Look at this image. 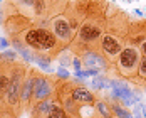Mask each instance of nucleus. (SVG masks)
<instances>
[{
	"label": "nucleus",
	"instance_id": "6ab92c4d",
	"mask_svg": "<svg viewBox=\"0 0 146 118\" xmlns=\"http://www.w3.org/2000/svg\"><path fill=\"white\" fill-rule=\"evenodd\" d=\"M34 2H35V0H10L9 5H12L15 9H19V7H22V9H30V7L34 5Z\"/></svg>",
	"mask_w": 146,
	"mask_h": 118
},
{
	"label": "nucleus",
	"instance_id": "c85d7f7f",
	"mask_svg": "<svg viewBox=\"0 0 146 118\" xmlns=\"http://www.w3.org/2000/svg\"><path fill=\"white\" fill-rule=\"evenodd\" d=\"M0 27H2V10H0Z\"/></svg>",
	"mask_w": 146,
	"mask_h": 118
},
{
	"label": "nucleus",
	"instance_id": "423d86ee",
	"mask_svg": "<svg viewBox=\"0 0 146 118\" xmlns=\"http://www.w3.org/2000/svg\"><path fill=\"white\" fill-rule=\"evenodd\" d=\"M102 37V29L99 25H96L94 22L91 20H86L79 30L76 34V41H74V46H89L92 42H96L98 39Z\"/></svg>",
	"mask_w": 146,
	"mask_h": 118
},
{
	"label": "nucleus",
	"instance_id": "1a4fd4ad",
	"mask_svg": "<svg viewBox=\"0 0 146 118\" xmlns=\"http://www.w3.org/2000/svg\"><path fill=\"white\" fill-rule=\"evenodd\" d=\"M34 69H27L25 78L22 81V89H20V108H30L32 106V98H34Z\"/></svg>",
	"mask_w": 146,
	"mask_h": 118
},
{
	"label": "nucleus",
	"instance_id": "2eb2a0df",
	"mask_svg": "<svg viewBox=\"0 0 146 118\" xmlns=\"http://www.w3.org/2000/svg\"><path fill=\"white\" fill-rule=\"evenodd\" d=\"M94 110L99 113V117H101V118H114V117H113V111H111V105L106 103L104 100L96 101V105H94Z\"/></svg>",
	"mask_w": 146,
	"mask_h": 118
},
{
	"label": "nucleus",
	"instance_id": "4be33fe9",
	"mask_svg": "<svg viewBox=\"0 0 146 118\" xmlns=\"http://www.w3.org/2000/svg\"><path fill=\"white\" fill-rule=\"evenodd\" d=\"M56 76H57L59 79H69V78H71V73L67 71V68H62V66H60L57 71H56Z\"/></svg>",
	"mask_w": 146,
	"mask_h": 118
},
{
	"label": "nucleus",
	"instance_id": "9d476101",
	"mask_svg": "<svg viewBox=\"0 0 146 118\" xmlns=\"http://www.w3.org/2000/svg\"><path fill=\"white\" fill-rule=\"evenodd\" d=\"M81 59H82V66L86 68H98V69H108L109 68V61L106 59V56L99 52V51H92V49H86L82 54H81Z\"/></svg>",
	"mask_w": 146,
	"mask_h": 118
},
{
	"label": "nucleus",
	"instance_id": "0eeeda50",
	"mask_svg": "<svg viewBox=\"0 0 146 118\" xmlns=\"http://www.w3.org/2000/svg\"><path fill=\"white\" fill-rule=\"evenodd\" d=\"M99 49H101L102 54L106 56L108 61H114L119 56V52L123 51V42H121V39L117 36L106 32V34H102V37H101Z\"/></svg>",
	"mask_w": 146,
	"mask_h": 118
},
{
	"label": "nucleus",
	"instance_id": "7c9ffc66",
	"mask_svg": "<svg viewBox=\"0 0 146 118\" xmlns=\"http://www.w3.org/2000/svg\"><path fill=\"white\" fill-rule=\"evenodd\" d=\"M67 118H74V117H69V115H67Z\"/></svg>",
	"mask_w": 146,
	"mask_h": 118
},
{
	"label": "nucleus",
	"instance_id": "dca6fc26",
	"mask_svg": "<svg viewBox=\"0 0 146 118\" xmlns=\"http://www.w3.org/2000/svg\"><path fill=\"white\" fill-rule=\"evenodd\" d=\"M91 88L92 89H104V88H111V79H108L106 76H96L91 79Z\"/></svg>",
	"mask_w": 146,
	"mask_h": 118
},
{
	"label": "nucleus",
	"instance_id": "473e14b6",
	"mask_svg": "<svg viewBox=\"0 0 146 118\" xmlns=\"http://www.w3.org/2000/svg\"><path fill=\"white\" fill-rule=\"evenodd\" d=\"M64 118H67V115H66V117H64Z\"/></svg>",
	"mask_w": 146,
	"mask_h": 118
},
{
	"label": "nucleus",
	"instance_id": "7ed1b4c3",
	"mask_svg": "<svg viewBox=\"0 0 146 118\" xmlns=\"http://www.w3.org/2000/svg\"><path fill=\"white\" fill-rule=\"evenodd\" d=\"M57 84L59 81L56 74L52 76V74L35 73L34 74V98H32V105L54 96L56 89H57Z\"/></svg>",
	"mask_w": 146,
	"mask_h": 118
},
{
	"label": "nucleus",
	"instance_id": "39448f33",
	"mask_svg": "<svg viewBox=\"0 0 146 118\" xmlns=\"http://www.w3.org/2000/svg\"><path fill=\"white\" fill-rule=\"evenodd\" d=\"M139 51L134 47V46H128V47H123V51L119 52L117 56V71L123 74V76H134V73H138V66H139Z\"/></svg>",
	"mask_w": 146,
	"mask_h": 118
},
{
	"label": "nucleus",
	"instance_id": "f257e3e1",
	"mask_svg": "<svg viewBox=\"0 0 146 118\" xmlns=\"http://www.w3.org/2000/svg\"><path fill=\"white\" fill-rule=\"evenodd\" d=\"M12 39L22 41L34 52L45 54L49 58L57 56V54H60V51H62V46L57 42L56 36L49 29L39 27V25H30V27L22 30L17 37H12Z\"/></svg>",
	"mask_w": 146,
	"mask_h": 118
},
{
	"label": "nucleus",
	"instance_id": "393cba45",
	"mask_svg": "<svg viewBox=\"0 0 146 118\" xmlns=\"http://www.w3.org/2000/svg\"><path fill=\"white\" fill-rule=\"evenodd\" d=\"M72 66L76 71H82V59H81V56H74L72 58Z\"/></svg>",
	"mask_w": 146,
	"mask_h": 118
},
{
	"label": "nucleus",
	"instance_id": "4468645a",
	"mask_svg": "<svg viewBox=\"0 0 146 118\" xmlns=\"http://www.w3.org/2000/svg\"><path fill=\"white\" fill-rule=\"evenodd\" d=\"M111 111H113L114 118H134L131 111L121 103H111Z\"/></svg>",
	"mask_w": 146,
	"mask_h": 118
},
{
	"label": "nucleus",
	"instance_id": "20e7f679",
	"mask_svg": "<svg viewBox=\"0 0 146 118\" xmlns=\"http://www.w3.org/2000/svg\"><path fill=\"white\" fill-rule=\"evenodd\" d=\"M49 30L56 36V39H57L59 44L62 46V49H64L66 46L71 44L72 39H74V36H76L74 27H72V24H71V19L64 14H59V15H56V17L50 19Z\"/></svg>",
	"mask_w": 146,
	"mask_h": 118
},
{
	"label": "nucleus",
	"instance_id": "412c9836",
	"mask_svg": "<svg viewBox=\"0 0 146 118\" xmlns=\"http://www.w3.org/2000/svg\"><path fill=\"white\" fill-rule=\"evenodd\" d=\"M99 74H101V69H98V68H86L82 71V76L84 78H96Z\"/></svg>",
	"mask_w": 146,
	"mask_h": 118
},
{
	"label": "nucleus",
	"instance_id": "bb28decb",
	"mask_svg": "<svg viewBox=\"0 0 146 118\" xmlns=\"http://www.w3.org/2000/svg\"><path fill=\"white\" fill-rule=\"evenodd\" d=\"M139 51H141V54H143V56H146V39L139 44Z\"/></svg>",
	"mask_w": 146,
	"mask_h": 118
},
{
	"label": "nucleus",
	"instance_id": "ddd939ff",
	"mask_svg": "<svg viewBox=\"0 0 146 118\" xmlns=\"http://www.w3.org/2000/svg\"><path fill=\"white\" fill-rule=\"evenodd\" d=\"M32 62H35L40 69H44L45 73H54V69H50V62H52V58L45 56V54H39V52H34V59Z\"/></svg>",
	"mask_w": 146,
	"mask_h": 118
},
{
	"label": "nucleus",
	"instance_id": "9b49d317",
	"mask_svg": "<svg viewBox=\"0 0 146 118\" xmlns=\"http://www.w3.org/2000/svg\"><path fill=\"white\" fill-rule=\"evenodd\" d=\"M71 96L76 103L81 106H94L96 105V96L94 93H91L88 88L84 86H77V84H71Z\"/></svg>",
	"mask_w": 146,
	"mask_h": 118
},
{
	"label": "nucleus",
	"instance_id": "2f4dec72",
	"mask_svg": "<svg viewBox=\"0 0 146 118\" xmlns=\"http://www.w3.org/2000/svg\"><path fill=\"white\" fill-rule=\"evenodd\" d=\"M89 118H96V117H89Z\"/></svg>",
	"mask_w": 146,
	"mask_h": 118
},
{
	"label": "nucleus",
	"instance_id": "a211bd4d",
	"mask_svg": "<svg viewBox=\"0 0 146 118\" xmlns=\"http://www.w3.org/2000/svg\"><path fill=\"white\" fill-rule=\"evenodd\" d=\"M64 117H66L64 108L60 106V103H59V101H56V103H54V106H52V110H50V113H49L45 118H64Z\"/></svg>",
	"mask_w": 146,
	"mask_h": 118
},
{
	"label": "nucleus",
	"instance_id": "aec40b11",
	"mask_svg": "<svg viewBox=\"0 0 146 118\" xmlns=\"http://www.w3.org/2000/svg\"><path fill=\"white\" fill-rule=\"evenodd\" d=\"M138 76H139L141 79H146V56H143L141 61H139V66H138Z\"/></svg>",
	"mask_w": 146,
	"mask_h": 118
},
{
	"label": "nucleus",
	"instance_id": "cd10ccee",
	"mask_svg": "<svg viewBox=\"0 0 146 118\" xmlns=\"http://www.w3.org/2000/svg\"><path fill=\"white\" fill-rule=\"evenodd\" d=\"M143 115H145V118H146V105H143Z\"/></svg>",
	"mask_w": 146,
	"mask_h": 118
},
{
	"label": "nucleus",
	"instance_id": "b1692460",
	"mask_svg": "<svg viewBox=\"0 0 146 118\" xmlns=\"http://www.w3.org/2000/svg\"><path fill=\"white\" fill-rule=\"evenodd\" d=\"M59 64H60V66H62V68H69V66H71V64H72V59L69 58V56H67V54H66V56H64V54H62V56H60V58H59Z\"/></svg>",
	"mask_w": 146,
	"mask_h": 118
},
{
	"label": "nucleus",
	"instance_id": "a878e982",
	"mask_svg": "<svg viewBox=\"0 0 146 118\" xmlns=\"http://www.w3.org/2000/svg\"><path fill=\"white\" fill-rule=\"evenodd\" d=\"M9 46H10V41H9L7 37H0V51L9 49Z\"/></svg>",
	"mask_w": 146,
	"mask_h": 118
},
{
	"label": "nucleus",
	"instance_id": "c756f323",
	"mask_svg": "<svg viewBox=\"0 0 146 118\" xmlns=\"http://www.w3.org/2000/svg\"><path fill=\"white\" fill-rule=\"evenodd\" d=\"M0 103H2V89H0Z\"/></svg>",
	"mask_w": 146,
	"mask_h": 118
},
{
	"label": "nucleus",
	"instance_id": "f3484780",
	"mask_svg": "<svg viewBox=\"0 0 146 118\" xmlns=\"http://www.w3.org/2000/svg\"><path fill=\"white\" fill-rule=\"evenodd\" d=\"M17 51L15 49H5L0 52V64H14L17 61Z\"/></svg>",
	"mask_w": 146,
	"mask_h": 118
},
{
	"label": "nucleus",
	"instance_id": "5701e85b",
	"mask_svg": "<svg viewBox=\"0 0 146 118\" xmlns=\"http://www.w3.org/2000/svg\"><path fill=\"white\" fill-rule=\"evenodd\" d=\"M133 117L134 118H145L143 115V103H136L133 108Z\"/></svg>",
	"mask_w": 146,
	"mask_h": 118
},
{
	"label": "nucleus",
	"instance_id": "6e6552de",
	"mask_svg": "<svg viewBox=\"0 0 146 118\" xmlns=\"http://www.w3.org/2000/svg\"><path fill=\"white\" fill-rule=\"evenodd\" d=\"M111 96L117 100V103H121L123 106H133V89L129 84H126L121 79H111Z\"/></svg>",
	"mask_w": 146,
	"mask_h": 118
},
{
	"label": "nucleus",
	"instance_id": "f8f14e48",
	"mask_svg": "<svg viewBox=\"0 0 146 118\" xmlns=\"http://www.w3.org/2000/svg\"><path fill=\"white\" fill-rule=\"evenodd\" d=\"M56 101H57L56 96H50V98H47V100H42V101L34 103L30 106V118H45L50 113V110H52V106H54Z\"/></svg>",
	"mask_w": 146,
	"mask_h": 118
},
{
	"label": "nucleus",
	"instance_id": "f03ea898",
	"mask_svg": "<svg viewBox=\"0 0 146 118\" xmlns=\"http://www.w3.org/2000/svg\"><path fill=\"white\" fill-rule=\"evenodd\" d=\"M29 68H25L24 64H17L14 62L10 66V83L7 89L2 93V103L0 106H5L9 110H15V108H20V89H22V81L25 78Z\"/></svg>",
	"mask_w": 146,
	"mask_h": 118
}]
</instances>
